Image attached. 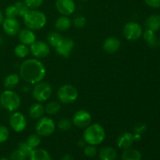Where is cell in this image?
<instances>
[{"label": "cell", "mask_w": 160, "mask_h": 160, "mask_svg": "<svg viewBox=\"0 0 160 160\" xmlns=\"http://www.w3.org/2000/svg\"><path fill=\"white\" fill-rule=\"evenodd\" d=\"M45 73L46 70L44 64L35 59H27L20 67V75L22 79L32 84L42 81Z\"/></svg>", "instance_id": "6da1fadb"}, {"label": "cell", "mask_w": 160, "mask_h": 160, "mask_svg": "<svg viewBox=\"0 0 160 160\" xmlns=\"http://www.w3.org/2000/svg\"><path fill=\"white\" fill-rule=\"evenodd\" d=\"M23 17L25 26L31 31L42 29L46 24V16L37 9H28Z\"/></svg>", "instance_id": "7a4b0ae2"}, {"label": "cell", "mask_w": 160, "mask_h": 160, "mask_svg": "<svg viewBox=\"0 0 160 160\" xmlns=\"http://www.w3.org/2000/svg\"><path fill=\"white\" fill-rule=\"evenodd\" d=\"M84 140L88 145H97L101 144L106 138L104 128L98 123H92L88 126L83 134Z\"/></svg>", "instance_id": "3957f363"}, {"label": "cell", "mask_w": 160, "mask_h": 160, "mask_svg": "<svg viewBox=\"0 0 160 160\" xmlns=\"http://www.w3.org/2000/svg\"><path fill=\"white\" fill-rule=\"evenodd\" d=\"M21 103L20 97L17 92L12 90H6L0 95V104L9 112H14L19 109Z\"/></svg>", "instance_id": "277c9868"}, {"label": "cell", "mask_w": 160, "mask_h": 160, "mask_svg": "<svg viewBox=\"0 0 160 160\" xmlns=\"http://www.w3.org/2000/svg\"><path fill=\"white\" fill-rule=\"evenodd\" d=\"M78 97V89L72 84H64L57 91V98L61 103L70 104L76 101Z\"/></svg>", "instance_id": "5b68a950"}, {"label": "cell", "mask_w": 160, "mask_h": 160, "mask_svg": "<svg viewBox=\"0 0 160 160\" xmlns=\"http://www.w3.org/2000/svg\"><path fill=\"white\" fill-rule=\"evenodd\" d=\"M52 92L51 84L48 82L41 81L35 84L32 91L33 98L39 102H45L50 98Z\"/></svg>", "instance_id": "8992f818"}, {"label": "cell", "mask_w": 160, "mask_h": 160, "mask_svg": "<svg viewBox=\"0 0 160 160\" xmlns=\"http://www.w3.org/2000/svg\"><path fill=\"white\" fill-rule=\"evenodd\" d=\"M56 130V125L54 121L49 117H42L39 119L35 126V131L37 134L41 137H48Z\"/></svg>", "instance_id": "52a82bcc"}, {"label": "cell", "mask_w": 160, "mask_h": 160, "mask_svg": "<svg viewBox=\"0 0 160 160\" xmlns=\"http://www.w3.org/2000/svg\"><path fill=\"white\" fill-rule=\"evenodd\" d=\"M123 34L127 40L137 41L142 36V28L136 22H128L123 27Z\"/></svg>", "instance_id": "ba28073f"}, {"label": "cell", "mask_w": 160, "mask_h": 160, "mask_svg": "<svg viewBox=\"0 0 160 160\" xmlns=\"http://www.w3.org/2000/svg\"><path fill=\"white\" fill-rule=\"evenodd\" d=\"M92 123V116L88 111L80 109L77 111L73 117V123L80 128H87Z\"/></svg>", "instance_id": "9c48e42d"}, {"label": "cell", "mask_w": 160, "mask_h": 160, "mask_svg": "<svg viewBox=\"0 0 160 160\" xmlns=\"http://www.w3.org/2000/svg\"><path fill=\"white\" fill-rule=\"evenodd\" d=\"M9 125L16 132H21L26 128L27 120L24 115L20 112H15L9 117Z\"/></svg>", "instance_id": "30bf717a"}, {"label": "cell", "mask_w": 160, "mask_h": 160, "mask_svg": "<svg viewBox=\"0 0 160 160\" xmlns=\"http://www.w3.org/2000/svg\"><path fill=\"white\" fill-rule=\"evenodd\" d=\"M30 52L34 57L42 59V58L46 57L49 54L50 49L49 46L46 42L35 41L34 43L31 45Z\"/></svg>", "instance_id": "8fae6325"}, {"label": "cell", "mask_w": 160, "mask_h": 160, "mask_svg": "<svg viewBox=\"0 0 160 160\" xmlns=\"http://www.w3.org/2000/svg\"><path fill=\"white\" fill-rule=\"evenodd\" d=\"M56 7L59 13L67 17L73 13L76 5L73 0H56Z\"/></svg>", "instance_id": "7c38bea8"}, {"label": "cell", "mask_w": 160, "mask_h": 160, "mask_svg": "<svg viewBox=\"0 0 160 160\" xmlns=\"http://www.w3.org/2000/svg\"><path fill=\"white\" fill-rule=\"evenodd\" d=\"M2 28L6 34L15 36L20 30V25L16 18H6L2 22Z\"/></svg>", "instance_id": "4fadbf2b"}, {"label": "cell", "mask_w": 160, "mask_h": 160, "mask_svg": "<svg viewBox=\"0 0 160 160\" xmlns=\"http://www.w3.org/2000/svg\"><path fill=\"white\" fill-rule=\"evenodd\" d=\"M74 48V42L72 39L68 38H63L62 42L58 47H56V52L61 56L67 58L70 56Z\"/></svg>", "instance_id": "5bb4252c"}, {"label": "cell", "mask_w": 160, "mask_h": 160, "mask_svg": "<svg viewBox=\"0 0 160 160\" xmlns=\"http://www.w3.org/2000/svg\"><path fill=\"white\" fill-rule=\"evenodd\" d=\"M19 40L25 45H31L36 41L34 33L30 29H22L19 31Z\"/></svg>", "instance_id": "9a60e30c"}, {"label": "cell", "mask_w": 160, "mask_h": 160, "mask_svg": "<svg viewBox=\"0 0 160 160\" xmlns=\"http://www.w3.org/2000/svg\"><path fill=\"white\" fill-rule=\"evenodd\" d=\"M120 47V41L118 38L114 37L108 38L106 39L103 43V49L108 53H112L117 52L119 50Z\"/></svg>", "instance_id": "2e32d148"}, {"label": "cell", "mask_w": 160, "mask_h": 160, "mask_svg": "<svg viewBox=\"0 0 160 160\" xmlns=\"http://www.w3.org/2000/svg\"><path fill=\"white\" fill-rule=\"evenodd\" d=\"M134 142L133 134H131V133L125 132L119 136L118 139H117V145L120 148L125 150L131 148Z\"/></svg>", "instance_id": "e0dca14e"}, {"label": "cell", "mask_w": 160, "mask_h": 160, "mask_svg": "<svg viewBox=\"0 0 160 160\" xmlns=\"http://www.w3.org/2000/svg\"><path fill=\"white\" fill-rule=\"evenodd\" d=\"M143 38L145 42H146V43L152 48H157L160 45L159 39L156 37L155 32L152 30L147 29L144 32Z\"/></svg>", "instance_id": "ac0fdd59"}, {"label": "cell", "mask_w": 160, "mask_h": 160, "mask_svg": "<svg viewBox=\"0 0 160 160\" xmlns=\"http://www.w3.org/2000/svg\"><path fill=\"white\" fill-rule=\"evenodd\" d=\"M145 26L147 29L152 30L156 32L160 29V15L159 14H152L147 18L145 21Z\"/></svg>", "instance_id": "d6986e66"}, {"label": "cell", "mask_w": 160, "mask_h": 160, "mask_svg": "<svg viewBox=\"0 0 160 160\" xmlns=\"http://www.w3.org/2000/svg\"><path fill=\"white\" fill-rule=\"evenodd\" d=\"M45 112V108L41 103H34L29 109V116L34 120H39L42 118Z\"/></svg>", "instance_id": "ffe728a7"}, {"label": "cell", "mask_w": 160, "mask_h": 160, "mask_svg": "<svg viewBox=\"0 0 160 160\" xmlns=\"http://www.w3.org/2000/svg\"><path fill=\"white\" fill-rule=\"evenodd\" d=\"M70 26H71V21L66 16H62V17H59L56 20V23H55V28H56V29L57 31H61V32L68 31Z\"/></svg>", "instance_id": "44dd1931"}, {"label": "cell", "mask_w": 160, "mask_h": 160, "mask_svg": "<svg viewBox=\"0 0 160 160\" xmlns=\"http://www.w3.org/2000/svg\"><path fill=\"white\" fill-rule=\"evenodd\" d=\"M117 156V151L112 147H103L99 152L101 160H116Z\"/></svg>", "instance_id": "7402d4cb"}, {"label": "cell", "mask_w": 160, "mask_h": 160, "mask_svg": "<svg viewBox=\"0 0 160 160\" xmlns=\"http://www.w3.org/2000/svg\"><path fill=\"white\" fill-rule=\"evenodd\" d=\"M30 160H51L50 155L45 149H33L30 155Z\"/></svg>", "instance_id": "603a6c76"}, {"label": "cell", "mask_w": 160, "mask_h": 160, "mask_svg": "<svg viewBox=\"0 0 160 160\" xmlns=\"http://www.w3.org/2000/svg\"><path fill=\"white\" fill-rule=\"evenodd\" d=\"M122 159L123 160H141L142 159V154L138 150L134 148H128L123 151L122 154Z\"/></svg>", "instance_id": "cb8c5ba5"}, {"label": "cell", "mask_w": 160, "mask_h": 160, "mask_svg": "<svg viewBox=\"0 0 160 160\" xmlns=\"http://www.w3.org/2000/svg\"><path fill=\"white\" fill-rule=\"evenodd\" d=\"M20 78L16 73H12L6 76L4 79V86L8 90H12L18 84Z\"/></svg>", "instance_id": "d4e9b609"}, {"label": "cell", "mask_w": 160, "mask_h": 160, "mask_svg": "<svg viewBox=\"0 0 160 160\" xmlns=\"http://www.w3.org/2000/svg\"><path fill=\"white\" fill-rule=\"evenodd\" d=\"M63 38L61 36L60 34L57 32H51L48 35V42L52 47H56L59 46L60 43L62 42Z\"/></svg>", "instance_id": "484cf974"}, {"label": "cell", "mask_w": 160, "mask_h": 160, "mask_svg": "<svg viewBox=\"0 0 160 160\" xmlns=\"http://www.w3.org/2000/svg\"><path fill=\"white\" fill-rule=\"evenodd\" d=\"M61 109V105L57 102H50L45 106V111L49 115H55L58 113Z\"/></svg>", "instance_id": "4316f807"}, {"label": "cell", "mask_w": 160, "mask_h": 160, "mask_svg": "<svg viewBox=\"0 0 160 160\" xmlns=\"http://www.w3.org/2000/svg\"><path fill=\"white\" fill-rule=\"evenodd\" d=\"M29 52L30 49L28 48V47L23 44H20V45H17L14 48V54L19 58L26 57L28 56Z\"/></svg>", "instance_id": "83f0119b"}, {"label": "cell", "mask_w": 160, "mask_h": 160, "mask_svg": "<svg viewBox=\"0 0 160 160\" xmlns=\"http://www.w3.org/2000/svg\"><path fill=\"white\" fill-rule=\"evenodd\" d=\"M27 144L29 145L31 148H32L33 149L35 148H37L41 143V138L40 136L38 134H33L31 135H30L29 137L28 138V140H27Z\"/></svg>", "instance_id": "f1b7e54d"}, {"label": "cell", "mask_w": 160, "mask_h": 160, "mask_svg": "<svg viewBox=\"0 0 160 160\" xmlns=\"http://www.w3.org/2000/svg\"><path fill=\"white\" fill-rule=\"evenodd\" d=\"M72 123L69 119L62 118L58 122V128L59 130L62 131H67L71 128Z\"/></svg>", "instance_id": "f546056e"}, {"label": "cell", "mask_w": 160, "mask_h": 160, "mask_svg": "<svg viewBox=\"0 0 160 160\" xmlns=\"http://www.w3.org/2000/svg\"><path fill=\"white\" fill-rule=\"evenodd\" d=\"M5 15L6 18H16L18 16V12L14 5L7 6L5 9Z\"/></svg>", "instance_id": "4dcf8cb0"}, {"label": "cell", "mask_w": 160, "mask_h": 160, "mask_svg": "<svg viewBox=\"0 0 160 160\" xmlns=\"http://www.w3.org/2000/svg\"><path fill=\"white\" fill-rule=\"evenodd\" d=\"M14 6L17 8V12H18V16H20V17H23L24 14L26 13L28 11V9H29L28 6H26V4H25L24 2H17L14 4Z\"/></svg>", "instance_id": "1f68e13d"}, {"label": "cell", "mask_w": 160, "mask_h": 160, "mask_svg": "<svg viewBox=\"0 0 160 160\" xmlns=\"http://www.w3.org/2000/svg\"><path fill=\"white\" fill-rule=\"evenodd\" d=\"M27 157L28 156L20 149L14 150L10 155L11 160H26Z\"/></svg>", "instance_id": "d6a6232c"}, {"label": "cell", "mask_w": 160, "mask_h": 160, "mask_svg": "<svg viewBox=\"0 0 160 160\" xmlns=\"http://www.w3.org/2000/svg\"><path fill=\"white\" fill-rule=\"evenodd\" d=\"M44 0H24V3L29 9H36L40 7Z\"/></svg>", "instance_id": "836d02e7"}, {"label": "cell", "mask_w": 160, "mask_h": 160, "mask_svg": "<svg viewBox=\"0 0 160 160\" xmlns=\"http://www.w3.org/2000/svg\"><path fill=\"white\" fill-rule=\"evenodd\" d=\"M73 24L77 28H82L86 24V19L84 16L78 15L73 19Z\"/></svg>", "instance_id": "e575fe53"}, {"label": "cell", "mask_w": 160, "mask_h": 160, "mask_svg": "<svg viewBox=\"0 0 160 160\" xmlns=\"http://www.w3.org/2000/svg\"><path fill=\"white\" fill-rule=\"evenodd\" d=\"M9 130L6 127L0 125V143L6 142L7 139L9 138Z\"/></svg>", "instance_id": "d590c367"}, {"label": "cell", "mask_w": 160, "mask_h": 160, "mask_svg": "<svg viewBox=\"0 0 160 160\" xmlns=\"http://www.w3.org/2000/svg\"><path fill=\"white\" fill-rule=\"evenodd\" d=\"M84 153L88 157H94L97 154V148H95V145H89L84 148Z\"/></svg>", "instance_id": "8d00e7d4"}, {"label": "cell", "mask_w": 160, "mask_h": 160, "mask_svg": "<svg viewBox=\"0 0 160 160\" xmlns=\"http://www.w3.org/2000/svg\"><path fill=\"white\" fill-rule=\"evenodd\" d=\"M19 149L23 151L28 156H30L33 148H31V147L27 144V142H20V143L19 144Z\"/></svg>", "instance_id": "74e56055"}, {"label": "cell", "mask_w": 160, "mask_h": 160, "mask_svg": "<svg viewBox=\"0 0 160 160\" xmlns=\"http://www.w3.org/2000/svg\"><path fill=\"white\" fill-rule=\"evenodd\" d=\"M145 2L149 7L158 9L160 8V0H145Z\"/></svg>", "instance_id": "f35d334b"}, {"label": "cell", "mask_w": 160, "mask_h": 160, "mask_svg": "<svg viewBox=\"0 0 160 160\" xmlns=\"http://www.w3.org/2000/svg\"><path fill=\"white\" fill-rule=\"evenodd\" d=\"M146 130V125L143 124V123H140V124H138L137 126L134 128V131L135 133L139 134H142V133H144Z\"/></svg>", "instance_id": "ab89813d"}, {"label": "cell", "mask_w": 160, "mask_h": 160, "mask_svg": "<svg viewBox=\"0 0 160 160\" xmlns=\"http://www.w3.org/2000/svg\"><path fill=\"white\" fill-rule=\"evenodd\" d=\"M61 160H73V159L70 155H65Z\"/></svg>", "instance_id": "60d3db41"}, {"label": "cell", "mask_w": 160, "mask_h": 160, "mask_svg": "<svg viewBox=\"0 0 160 160\" xmlns=\"http://www.w3.org/2000/svg\"><path fill=\"white\" fill-rule=\"evenodd\" d=\"M133 137H134V141H140L141 140V134H137V133H135V134L133 135Z\"/></svg>", "instance_id": "b9f144b4"}, {"label": "cell", "mask_w": 160, "mask_h": 160, "mask_svg": "<svg viewBox=\"0 0 160 160\" xmlns=\"http://www.w3.org/2000/svg\"><path fill=\"white\" fill-rule=\"evenodd\" d=\"M3 20H4V16H3L2 12L0 10V24H1V23H2Z\"/></svg>", "instance_id": "7bdbcfd3"}, {"label": "cell", "mask_w": 160, "mask_h": 160, "mask_svg": "<svg viewBox=\"0 0 160 160\" xmlns=\"http://www.w3.org/2000/svg\"><path fill=\"white\" fill-rule=\"evenodd\" d=\"M84 143H85V141H80L79 142V146H81V147H82V146H84Z\"/></svg>", "instance_id": "ee69618b"}, {"label": "cell", "mask_w": 160, "mask_h": 160, "mask_svg": "<svg viewBox=\"0 0 160 160\" xmlns=\"http://www.w3.org/2000/svg\"><path fill=\"white\" fill-rule=\"evenodd\" d=\"M2 42V38H1V36H0V45H1Z\"/></svg>", "instance_id": "f6af8a7d"}, {"label": "cell", "mask_w": 160, "mask_h": 160, "mask_svg": "<svg viewBox=\"0 0 160 160\" xmlns=\"http://www.w3.org/2000/svg\"><path fill=\"white\" fill-rule=\"evenodd\" d=\"M0 160H9L8 159H6V158H1Z\"/></svg>", "instance_id": "bcb514c9"}, {"label": "cell", "mask_w": 160, "mask_h": 160, "mask_svg": "<svg viewBox=\"0 0 160 160\" xmlns=\"http://www.w3.org/2000/svg\"><path fill=\"white\" fill-rule=\"evenodd\" d=\"M80 1H83V2H84V1H88V0H80Z\"/></svg>", "instance_id": "7dc6e473"}, {"label": "cell", "mask_w": 160, "mask_h": 160, "mask_svg": "<svg viewBox=\"0 0 160 160\" xmlns=\"http://www.w3.org/2000/svg\"><path fill=\"white\" fill-rule=\"evenodd\" d=\"M0 108H1V104H0Z\"/></svg>", "instance_id": "c3c4849f"}]
</instances>
